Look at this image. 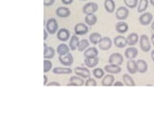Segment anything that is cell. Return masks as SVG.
Segmentation results:
<instances>
[{"label":"cell","mask_w":154,"mask_h":115,"mask_svg":"<svg viewBox=\"0 0 154 115\" xmlns=\"http://www.w3.org/2000/svg\"><path fill=\"white\" fill-rule=\"evenodd\" d=\"M140 47L143 52H148L151 49V43L149 41V38L146 35H142L140 37Z\"/></svg>","instance_id":"6da1fadb"},{"label":"cell","mask_w":154,"mask_h":115,"mask_svg":"<svg viewBox=\"0 0 154 115\" xmlns=\"http://www.w3.org/2000/svg\"><path fill=\"white\" fill-rule=\"evenodd\" d=\"M46 31L51 35H54L58 31V22L55 18H49L46 21Z\"/></svg>","instance_id":"7a4b0ae2"},{"label":"cell","mask_w":154,"mask_h":115,"mask_svg":"<svg viewBox=\"0 0 154 115\" xmlns=\"http://www.w3.org/2000/svg\"><path fill=\"white\" fill-rule=\"evenodd\" d=\"M153 16L150 13H143L139 18V22L143 26H147L152 22Z\"/></svg>","instance_id":"3957f363"},{"label":"cell","mask_w":154,"mask_h":115,"mask_svg":"<svg viewBox=\"0 0 154 115\" xmlns=\"http://www.w3.org/2000/svg\"><path fill=\"white\" fill-rule=\"evenodd\" d=\"M59 61L61 62V64L65 66H70L73 63V57L70 53H67L65 55H59Z\"/></svg>","instance_id":"277c9868"},{"label":"cell","mask_w":154,"mask_h":115,"mask_svg":"<svg viewBox=\"0 0 154 115\" xmlns=\"http://www.w3.org/2000/svg\"><path fill=\"white\" fill-rule=\"evenodd\" d=\"M109 63L122 65L123 63V57L119 53H113L109 57Z\"/></svg>","instance_id":"5b68a950"},{"label":"cell","mask_w":154,"mask_h":115,"mask_svg":"<svg viewBox=\"0 0 154 115\" xmlns=\"http://www.w3.org/2000/svg\"><path fill=\"white\" fill-rule=\"evenodd\" d=\"M74 73L81 77V78L83 79H88L91 77V72L88 68H86V67H81V66H77L74 68Z\"/></svg>","instance_id":"8992f818"},{"label":"cell","mask_w":154,"mask_h":115,"mask_svg":"<svg viewBox=\"0 0 154 115\" xmlns=\"http://www.w3.org/2000/svg\"><path fill=\"white\" fill-rule=\"evenodd\" d=\"M88 32H89V28L84 23H77L76 25L74 26V33H75V35H77V36L86 35Z\"/></svg>","instance_id":"52a82bcc"},{"label":"cell","mask_w":154,"mask_h":115,"mask_svg":"<svg viewBox=\"0 0 154 115\" xmlns=\"http://www.w3.org/2000/svg\"><path fill=\"white\" fill-rule=\"evenodd\" d=\"M70 37V32L66 28H62L57 32V38L61 41H66Z\"/></svg>","instance_id":"ba28073f"},{"label":"cell","mask_w":154,"mask_h":115,"mask_svg":"<svg viewBox=\"0 0 154 115\" xmlns=\"http://www.w3.org/2000/svg\"><path fill=\"white\" fill-rule=\"evenodd\" d=\"M129 16V10L125 7H119L118 8L117 12H116V17L119 20H124L126 19Z\"/></svg>","instance_id":"9c48e42d"},{"label":"cell","mask_w":154,"mask_h":115,"mask_svg":"<svg viewBox=\"0 0 154 115\" xmlns=\"http://www.w3.org/2000/svg\"><path fill=\"white\" fill-rule=\"evenodd\" d=\"M98 9V5L95 2H90L87 3L83 7V13L85 14H90V13H94Z\"/></svg>","instance_id":"30bf717a"},{"label":"cell","mask_w":154,"mask_h":115,"mask_svg":"<svg viewBox=\"0 0 154 115\" xmlns=\"http://www.w3.org/2000/svg\"><path fill=\"white\" fill-rule=\"evenodd\" d=\"M69 86H82L85 85V81L83 78H81L79 76H73L69 79V83L67 84Z\"/></svg>","instance_id":"8fae6325"},{"label":"cell","mask_w":154,"mask_h":115,"mask_svg":"<svg viewBox=\"0 0 154 115\" xmlns=\"http://www.w3.org/2000/svg\"><path fill=\"white\" fill-rule=\"evenodd\" d=\"M98 45H99V48L101 50H104V51L109 50L110 48L112 47V40H111L110 37H102L101 38V40L99 41Z\"/></svg>","instance_id":"7c38bea8"},{"label":"cell","mask_w":154,"mask_h":115,"mask_svg":"<svg viewBox=\"0 0 154 115\" xmlns=\"http://www.w3.org/2000/svg\"><path fill=\"white\" fill-rule=\"evenodd\" d=\"M99 62V58L97 57H90V58H85V64L89 68H94Z\"/></svg>","instance_id":"4fadbf2b"},{"label":"cell","mask_w":154,"mask_h":115,"mask_svg":"<svg viewBox=\"0 0 154 115\" xmlns=\"http://www.w3.org/2000/svg\"><path fill=\"white\" fill-rule=\"evenodd\" d=\"M105 71L109 74H119L120 71H122V68H120V65L118 64H112L110 63L108 65H105L104 67Z\"/></svg>","instance_id":"5bb4252c"},{"label":"cell","mask_w":154,"mask_h":115,"mask_svg":"<svg viewBox=\"0 0 154 115\" xmlns=\"http://www.w3.org/2000/svg\"><path fill=\"white\" fill-rule=\"evenodd\" d=\"M124 56L125 58H127L129 60H133L138 56V49L136 47L130 46L129 48H127L124 52Z\"/></svg>","instance_id":"9a60e30c"},{"label":"cell","mask_w":154,"mask_h":115,"mask_svg":"<svg viewBox=\"0 0 154 115\" xmlns=\"http://www.w3.org/2000/svg\"><path fill=\"white\" fill-rule=\"evenodd\" d=\"M114 43L118 48H124L127 45V40L123 36H118L114 38Z\"/></svg>","instance_id":"2e32d148"},{"label":"cell","mask_w":154,"mask_h":115,"mask_svg":"<svg viewBox=\"0 0 154 115\" xmlns=\"http://www.w3.org/2000/svg\"><path fill=\"white\" fill-rule=\"evenodd\" d=\"M43 47H45V50H43V57L46 60H50L52 58H54L55 56V50L53 49L52 47L47 46L45 43L43 44Z\"/></svg>","instance_id":"e0dca14e"},{"label":"cell","mask_w":154,"mask_h":115,"mask_svg":"<svg viewBox=\"0 0 154 115\" xmlns=\"http://www.w3.org/2000/svg\"><path fill=\"white\" fill-rule=\"evenodd\" d=\"M56 14L61 18H66L70 16V11L66 7H59L56 9Z\"/></svg>","instance_id":"ac0fdd59"},{"label":"cell","mask_w":154,"mask_h":115,"mask_svg":"<svg viewBox=\"0 0 154 115\" xmlns=\"http://www.w3.org/2000/svg\"><path fill=\"white\" fill-rule=\"evenodd\" d=\"M115 83V78L112 74H107L104 78L102 79V81H101V85L102 86H111L113 85Z\"/></svg>","instance_id":"d6986e66"},{"label":"cell","mask_w":154,"mask_h":115,"mask_svg":"<svg viewBox=\"0 0 154 115\" xmlns=\"http://www.w3.org/2000/svg\"><path fill=\"white\" fill-rule=\"evenodd\" d=\"M136 63H137V70H138L139 73H146V72L147 71L148 66H147V63H146V60H139L136 61Z\"/></svg>","instance_id":"ffe728a7"},{"label":"cell","mask_w":154,"mask_h":115,"mask_svg":"<svg viewBox=\"0 0 154 115\" xmlns=\"http://www.w3.org/2000/svg\"><path fill=\"white\" fill-rule=\"evenodd\" d=\"M127 40V45L129 46H134L135 44H137L139 41V36L136 33H131L130 35L126 37Z\"/></svg>","instance_id":"44dd1931"},{"label":"cell","mask_w":154,"mask_h":115,"mask_svg":"<svg viewBox=\"0 0 154 115\" xmlns=\"http://www.w3.org/2000/svg\"><path fill=\"white\" fill-rule=\"evenodd\" d=\"M104 8L106 12L109 13H112L116 9V4L114 0H105L104 1Z\"/></svg>","instance_id":"7402d4cb"},{"label":"cell","mask_w":154,"mask_h":115,"mask_svg":"<svg viewBox=\"0 0 154 115\" xmlns=\"http://www.w3.org/2000/svg\"><path fill=\"white\" fill-rule=\"evenodd\" d=\"M54 74H58V75H66V74H70L72 73V70L69 67H55L54 69L52 70Z\"/></svg>","instance_id":"603a6c76"},{"label":"cell","mask_w":154,"mask_h":115,"mask_svg":"<svg viewBox=\"0 0 154 115\" xmlns=\"http://www.w3.org/2000/svg\"><path fill=\"white\" fill-rule=\"evenodd\" d=\"M79 37L77 35H73L70 38V40H69V48H70V50L72 51H74L76 50L77 48H78V45H79Z\"/></svg>","instance_id":"cb8c5ba5"},{"label":"cell","mask_w":154,"mask_h":115,"mask_svg":"<svg viewBox=\"0 0 154 115\" xmlns=\"http://www.w3.org/2000/svg\"><path fill=\"white\" fill-rule=\"evenodd\" d=\"M116 30L117 32H119V34H124L128 31V25L127 23H125L123 21H119L117 23V25H116Z\"/></svg>","instance_id":"d4e9b609"},{"label":"cell","mask_w":154,"mask_h":115,"mask_svg":"<svg viewBox=\"0 0 154 115\" xmlns=\"http://www.w3.org/2000/svg\"><path fill=\"white\" fill-rule=\"evenodd\" d=\"M98 56V50L95 47H89L88 49L85 50L84 57L90 58V57H97Z\"/></svg>","instance_id":"484cf974"},{"label":"cell","mask_w":154,"mask_h":115,"mask_svg":"<svg viewBox=\"0 0 154 115\" xmlns=\"http://www.w3.org/2000/svg\"><path fill=\"white\" fill-rule=\"evenodd\" d=\"M96 21H97V17H96V16H94V13L86 14L85 22H86V24H88L89 26H94L96 23Z\"/></svg>","instance_id":"4316f807"},{"label":"cell","mask_w":154,"mask_h":115,"mask_svg":"<svg viewBox=\"0 0 154 115\" xmlns=\"http://www.w3.org/2000/svg\"><path fill=\"white\" fill-rule=\"evenodd\" d=\"M127 70L130 74H135V73H137L138 70H137V63H136V61L133 60H129V61L127 62Z\"/></svg>","instance_id":"83f0119b"},{"label":"cell","mask_w":154,"mask_h":115,"mask_svg":"<svg viewBox=\"0 0 154 115\" xmlns=\"http://www.w3.org/2000/svg\"><path fill=\"white\" fill-rule=\"evenodd\" d=\"M69 49L70 48L66 44H65V43H61V44H59L57 47V52L59 55H65V54H67V53H69Z\"/></svg>","instance_id":"f1b7e54d"},{"label":"cell","mask_w":154,"mask_h":115,"mask_svg":"<svg viewBox=\"0 0 154 115\" xmlns=\"http://www.w3.org/2000/svg\"><path fill=\"white\" fill-rule=\"evenodd\" d=\"M122 79H123V83L125 85H127V86H135L136 85L134 80L132 79V77L129 74H123Z\"/></svg>","instance_id":"f546056e"},{"label":"cell","mask_w":154,"mask_h":115,"mask_svg":"<svg viewBox=\"0 0 154 115\" xmlns=\"http://www.w3.org/2000/svg\"><path fill=\"white\" fill-rule=\"evenodd\" d=\"M90 41L93 43V44H98L99 41L101 40V36H100V34L99 33H93L90 36Z\"/></svg>","instance_id":"4dcf8cb0"},{"label":"cell","mask_w":154,"mask_h":115,"mask_svg":"<svg viewBox=\"0 0 154 115\" xmlns=\"http://www.w3.org/2000/svg\"><path fill=\"white\" fill-rule=\"evenodd\" d=\"M148 2L149 0H140L139 2V7H138V13H143L148 7Z\"/></svg>","instance_id":"1f68e13d"},{"label":"cell","mask_w":154,"mask_h":115,"mask_svg":"<svg viewBox=\"0 0 154 115\" xmlns=\"http://www.w3.org/2000/svg\"><path fill=\"white\" fill-rule=\"evenodd\" d=\"M89 46H90V42L88 40H80L77 49H78V51H80V52H83L86 49H88Z\"/></svg>","instance_id":"d6a6232c"},{"label":"cell","mask_w":154,"mask_h":115,"mask_svg":"<svg viewBox=\"0 0 154 115\" xmlns=\"http://www.w3.org/2000/svg\"><path fill=\"white\" fill-rule=\"evenodd\" d=\"M52 69V62L49 60H46L45 59L43 60V72L45 73H47Z\"/></svg>","instance_id":"836d02e7"},{"label":"cell","mask_w":154,"mask_h":115,"mask_svg":"<svg viewBox=\"0 0 154 115\" xmlns=\"http://www.w3.org/2000/svg\"><path fill=\"white\" fill-rule=\"evenodd\" d=\"M93 74L96 79H101L102 77H104V70L101 68H95L93 71Z\"/></svg>","instance_id":"e575fe53"},{"label":"cell","mask_w":154,"mask_h":115,"mask_svg":"<svg viewBox=\"0 0 154 115\" xmlns=\"http://www.w3.org/2000/svg\"><path fill=\"white\" fill-rule=\"evenodd\" d=\"M124 4L126 5L128 8L134 9L137 7L138 5V0H124Z\"/></svg>","instance_id":"d590c367"},{"label":"cell","mask_w":154,"mask_h":115,"mask_svg":"<svg viewBox=\"0 0 154 115\" xmlns=\"http://www.w3.org/2000/svg\"><path fill=\"white\" fill-rule=\"evenodd\" d=\"M85 85L86 86H96L97 84H96V81L94 80L93 78H88L85 81Z\"/></svg>","instance_id":"8d00e7d4"},{"label":"cell","mask_w":154,"mask_h":115,"mask_svg":"<svg viewBox=\"0 0 154 115\" xmlns=\"http://www.w3.org/2000/svg\"><path fill=\"white\" fill-rule=\"evenodd\" d=\"M55 3V0H43V5H45V7H48V6H51Z\"/></svg>","instance_id":"74e56055"},{"label":"cell","mask_w":154,"mask_h":115,"mask_svg":"<svg viewBox=\"0 0 154 115\" xmlns=\"http://www.w3.org/2000/svg\"><path fill=\"white\" fill-rule=\"evenodd\" d=\"M46 85H47V86H53V85H54V86H60L61 84H60L59 83H57V81H51V83L47 84Z\"/></svg>","instance_id":"f35d334b"},{"label":"cell","mask_w":154,"mask_h":115,"mask_svg":"<svg viewBox=\"0 0 154 115\" xmlns=\"http://www.w3.org/2000/svg\"><path fill=\"white\" fill-rule=\"evenodd\" d=\"M62 2L65 5H69V4H71L72 2H73V0H62Z\"/></svg>","instance_id":"ab89813d"},{"label":"cell","mask_w":154,"mask_h":115,"mask_svg":"<svg viewBox=\"0 0 154 115\" xmlns=\"http://www.w3.org/2000/svg\"><path fill=\"white\" fill-rule=\"evenodd\" d=\"M113 85H115V86H122L123 83H122V81H116V83H114Z\"/></svg>","instance_id":"60d3db41"},{"label":"cell","mask_w":154,"mask_h":115,"mask_svg":"<svg viewBox=\"0 0 154 115\" xmlns=\"http://www.w3.org/2000/svg\"><path fill=\"white\" fill-rule=\"evenodd\" d=\"M47 77H46V75H45L43 76V85H46L47 84Z\"/></svg>","instance_id":"b9f144b4"},{"label":"cell","mask_w":154,"mask_h":115,"mask_svg":"<svg viewBox=\"0 0 154 115\" xmlns=\"http://www.w3.org/2000/svg\"><path fill=\"white\" fill-rule=\"evenodd\" d=\"M47 38V33H46V30L43 31V40H46Z\"/></svg>","instance_id":"7bdbcfd3"},{"label":"cell","mask_w":154,"mask_h":115,"mask_svg":"<svg viewBox=\"0 0 154 115\" xmlns=\"http://www.w3.org/2000/svg\"><path fill=\"white\" fill-rule=\"evenodd\" d=\"M151 43L154 45V33L152 34V36H151Z\"/></svg>","instance_id":"ee69618b"},{"label":"cell","mask_w":154,"mask_h":115,"mask_svg":"<svg viewBox=\"0 0 154 115\" xmlns=\"http://www.w3.org/2000/svg\"><path fill=\"white\" fill-rule=\"evenodd\" d=\"M151 59H152V60L154 61V51L151 52Z\"/></svg>","instance_id":"f6af8a7d"},{"label":"cell","mask_w":154,"mask_h":115,"mask_svg":"<svg viewBox=\"0 0 154 115\" xmlns=\"http://www.w3.org/2000/svg\"><path fill=\"white\" fill-rule=\"evenodd\" d=\"M151 29L154 31V21H152V22H151Z\"/></svg>","instance_id":"bcb514c9"},{"label":"cell","mask_w":154,"mask_h":115,"mask_svg":"<svg viewBox=\"0 0 154 115\" xmlns=\"http://www.w3.org/2000/svg\"><path fill=\"white\" fill-rule=\"evenodd\" d=\"M149 2H150V4L154 7V0H149Z\"/></svg>","instance_id":"7dc6e473"},{"label":"cell","mask_w":154,"mask_h":115,"mask_svg":"<svg viewBox=\"0 0 154 115\" xmlns=\"http://www.w3.org/2000/svg\"><path fill=\"white\" fill-rule=\"evenodd\" d=\"M81 1H84V0H81Z\"/></svg>","instance_id":"c3c4849f"}]
</instances>
